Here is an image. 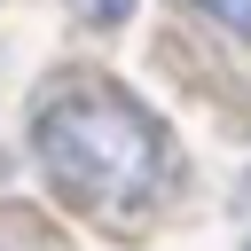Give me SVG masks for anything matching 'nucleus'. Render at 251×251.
Here are the masks:
<instances>
[{
    "label": "nucleus",
    "mask_w": 251,
    "mask_h": 251,
    "mask_svg": "<svg viewBox=\"0 0 251 251\" xmlns=\"http://www.w3.org/2000/svg\"><path fill=\"white\" fill-rule=\"evenodd\" d=\"M71 8H78V16H86V24H102V31H110V24H126V16H133V0H71Z\"/></svg>",
    "instance_id": "f03ea898"
},
{
    "label": "nucleus",
    "mask_w": 251,
    "mask_h": 251,
    "mask_svg": "<svg viewBox=\"0 0 251 251\" xmlns=\"http://www.w3.org/2000/svg\"><path fill=\"white\" fill-rule=\"evenodd\" d=\"M212 24H227V31H251V0H196Z\"/></svg>",
    "instance_id": "7ed1b4c3"
},
{
    "label": "nucleus",
    "mask_w": 251,
    "mask_h": 251,
    "mask_svg": "<svg viewBox=\"0 0 251 251\" xmlns=\"http://www.w3.org/2000/svg\"><path fill=\"white\" fill-rule=\"evenodd\" d=\"M31 149H39V173L55 180L63 204H78L86 220H110L126 227L141 204L165 196V173H173V149H165V126L110 78L78 71V78H55L31 110Z\"/></svg>",
    "instance_id": "f257e3e1"
}]
</instances>
